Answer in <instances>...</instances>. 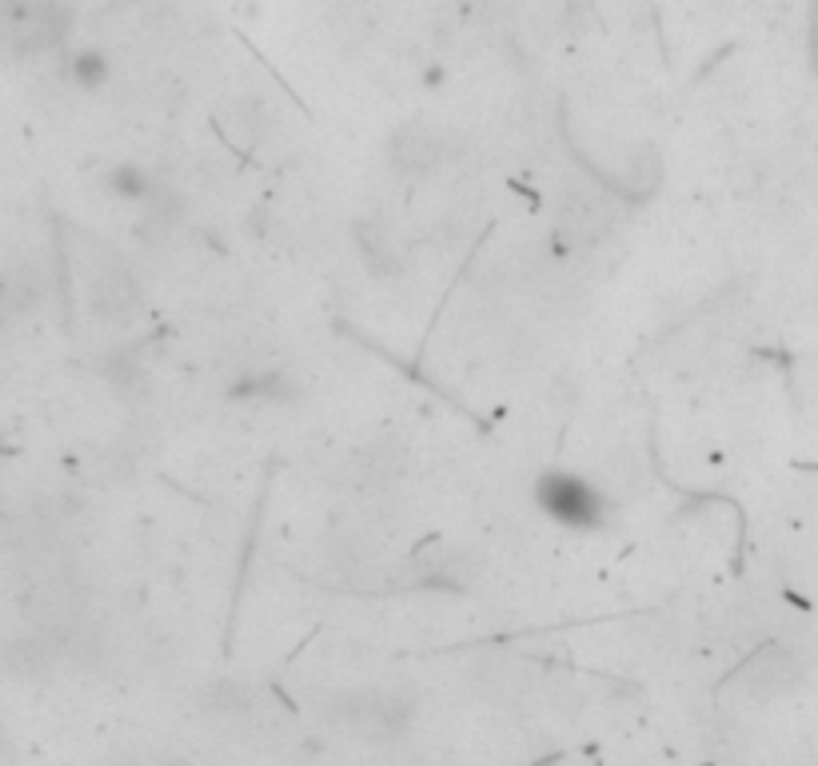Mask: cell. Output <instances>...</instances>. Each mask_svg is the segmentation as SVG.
Returning a JSON list of instances; mask_svg holds the SVG:
<instances>
[{
  "instance_id": "8",
  "label": "cell",
  "mask_w": 818,
  "mask_h": 766,
  "mask_svg": "<svg viewBox=\"0 0 818 766\" xmlns=\"http://www.w3.org/2000/svg\"><path fill=\"white\" fill-rule=\"evenodd\" d=\"M69 76L81 88H105L108 84V76H112V64H108V57L105 52H96V48H84V52H76V57L69 60Z\"/></svg>"
},
{
  "instance_id": "2",
  "label": "cell",
  "mask_w": 818,
  "mask_h": 766,
  "mask_svg": "<svg viewBox=\"0 0 818 766\" xmlns=\"http://www.w3.org/2000/svg\"><path fill=\"white\" fill-rule=\"evenodd\" d=\"M384 152H387V164H392L399 176L420 180V176H432L435 168H444L447 136L435 124L408 120V124L392 128V136H387Z\"/></svg>"
},
{
  "instance_id": "7",
  "label": "cell",
  "mask_w": 818,
  "mask_h": 766,
  "mask_svg": "<svg viewBox=\"0 0 818 766\" xmlns=\"http://www.w3.org/2000/svg\"><path fill=\"white\" fill-rule=\"evenodd\" d=\"M105 188L120 200H153V176L144 172L141 164H117L105 172Z\"/></svg>"
},
{
  "instance_id": "6",
  "label": "cell",
  "mask_w": 818,
  "mask_h": 766,
  "mask_svg": "<svg viewBox=\"0 0 818 766\" xmlns=\"http://www.w3.org/2000/svg\"><path fill=\"white\" fill-rule=\"evenodd\" d=\"M132 300H136V291H132V279L124 276V272H108L105 279H96V288H93V303H96V312L100 315H120V312H129Z\"/></svg>"
},
{
  "instance_id": "1",
  "label": "cell",
  "mask_w": 818,
  "mask_h": 766,
  "mask_svg": "<svg viewBox=\"0 0 818 766\" xmlns=\"http://www.w3.org/2000/svg\"><path fill=\"white\" fill-rule=\"evenodd\" d=\"M536 503L548 519H555L560 527H572V531H596L608 519L603 491L591 488L587 479L572 476V471H543L536 483Z\"/></svg>"
},
{
  "instance_id": "3",
  "label": "cell",
  "mask_w": 818,
  "mask_h": 766,
  "mask_svg": "<svg viewBox=\"0 0 818 766\" xmlns=\"http://www.w3.org/2000/svg\"><path fill=\"white\" fill-rule=\"evenodd\" d=\"M351 248L360 255V264L372 272L375 279H396L404 276V248H399L396 232L384 220H356L351 224Z\"/></svg>"
},
{
  "instance_id": "4",
  "label": "cell",
  "mask_w": 818,
  "mask_h": 766,
  "mask_svg": "<svg viewBox=\"0 0 818 766\" xmlns=\"http://www.w3.org/2000/svg\"><path fill=\"white\" fill-rule=\"evenodd\" d=\"M795 683H798V662L783 647L762 650L759 659H755V667L747 671V695L759 698V703L783 698L786 691H795Z\"/></svg>"
},
{
  "instance_id": "5",
  "label": "cell",
  "mask_w": 818,
  "mask_h": 766,
  "mask_svg": "<svg viewBox=\"0 0 818 766\" xmlns=\"http://www.w3.org/2000/svg\"><path fill=\"white\" fill-rule=\"evenodd\" d=\"M663 160H659V152L654 148H639L631 152V160H627V180H623V196L631 200H651L659 188H663Z\"/></svg>"
}]
</instances>
